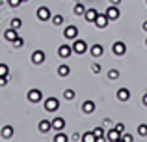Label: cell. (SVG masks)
Returning a JSON list of instances; mask_svg holds the SVG:
<instances>
[{
    "instance_id": "5b68a950",
    "label": "cell",
    "mask_w": 147,
    "mask_h": 142,
    "mask_svg": "<svg viewBox=\"0 0 147 142\" xmlns=\"http://www.w3.org/2000/svg\"><path fill=\"white\" fill-rule=\"evenodd\" d=\"M73 47H69V45H60V47H58V56H60V58H69V56L73 54Z\"/></svg>"
},
{
    "instance_id": "d6a6232c",
    "label": "cell",
    "mask_w": 147,
    "mask_h": 142,
    "mask_svg": "<svg viewBox=\"0 0 147 142\" xmlns=\"http://www.w3.org/2000/svg\"><path fill=\"white\" fill-rule=\"evenodd\" d=\"M121 140H123V142H132V135L125 133V135H121Z\"/></svg>"
},
{
    "instance_id": "7c38bea8",
    "label": "cell",
    "mask_w": 147,
    "mask_h": 142,
    "mask_svg": "<svg viewBox=\"0 0 147 142\" xmlns=\"http://www.w3.org/2000/svg\"><path fill=\"white\" fill-rule=\"evenodd\" d=\"M108 22H110V19L106 17V13H104V15H100V13H99V15H97V19H95V24H97L99 28H106Z\"/></svg>"
},
{
    "instance_id": "f35d334b",
    "label": "cell",
    "mask_w": 147,
    "mask_h": 142,
    "mask_svg": "<svg viewBox=\"0 0 147 142\" xmlns=\"http://www.w3.org/2000/svg\"><path fill=\"white\" fill-rule=\"evenodd\" d=\"M142 101H144V105L147 107V94H144V97H142Z\"/></svg>"
},
{
    "instance_id": "9a60e30c",
    "label": "cell",
    "mask_w": 147,
    "mask_h": 142,
    "mask_svg": "<svg viewBox=\"0 0 147 142\" xmlns=\"http://www.w3.org/2000/svg\"><path fill=\"white\" fill-rule=\"evenodd\" d=\"M117 99L119 101H129L130 99V90L129 88H119L117 90Z\"/></svg>"
},
{
    "instance_id": "d6986e66",
    "label": "cell",
    "mask_w": 147,
    "mask_h": 142,
    "mask_svg": "<svg viewBox=\"0 0 147 142\" xmlns=\"http://www.w3.org/2000/svg\"><path fill=\"white\" fill-rule=\"evenodd\" d=\"M58 75H60V77H69V75H71V67L65 66V64L58 66Z\"/></svg>"
},
{
    "instance_id": "f546056e",
    "label": "cell",
    "mask_w": 147,
    "mask_h": 142,
    "mask_svg": "<svg viewBox=\"0 0 147 142\" xmlns=\"http://www.w3.org/2000/svg\"><path fill=\"white\" fill-rule=\"evenodd\" d=\"M61 22H63V17H61V15H54L52 17V24L54 26H60Z\"/></svg>"
},
{
    "instance_id": "d590c367",
    "label": "cell",
    "mask_w": 147,
    "mask_h": 142,
    "mask_svg": "<svg viewBox=\"0 0 147 142\" xmlns=\"http://www.w3.org/2000/svg\"><path fill=\"white\" fill-rule=\"evenodd\" d=\"M91 71H93V73H100V66H99V64H93V66H91Z\"/></svg>"
},
{
    "instance_id": "ee69618b",
    "label": "cell",
    "mask_w": 147,
    "mask_h": 142,
    "mask_svg": "<svg viewBox=\"0 0 147 142\" xmlns=\"http://www.w3.org/2000/svg\"><path fill=\"white\" fill-rule=\"evenodd\" d=\"M76 2H80V0H76Z\"/></svg>"
},
{
    "instance_id": "e0dca14e",
    "label": "cell",
    "mask_w": 147,
    "mask_h": 142,
    "mask_svg": "<svg viewBox=\"0 0 147 142\" xmlns=\"http://www.w3.org/2000/svg\"><path fill=\"white\" fill-rule=\"evenodd\" d=\"M63 127H65V120L63 118H54L52 120V129L54 131H61Z\"/></svg>"
},
{
    "instance_id": "44dd1931",
    "label": "cell",
    "mask_w": 147,
    "mask_h": 142,
    "mask_svg": "<svg viewBox=\"0 0 147 142\" xmlns=\"http://www.w3.org/2000/svg\"><path fill=\"white\" fill-rule=\"evenodd\" d=\"M75 15H84L86 13V7H84V4H82V0H80V2H76V6H75Z\"/></svg>"
},
{
    "instance_id": "2e32d148",
    "label": "cell",
    "mask_w": 147,
    "mask_h": 142,
    "mask_svg": "<svg viewBox=\"0 0 147 142\" xmlns=\"http://www.w3.org/2000/svg\"><path fill=\"white\" fill-rule=\"evenodd\" d=\"M37 127H39L41 133H49L50 127H52V122H50V120H41L39 124H37Z\"/></svg>"
},
{
    "instance_id": "52a82bcc",
    "label": "cell",
    "mask_w": 147,
    "mask_h": 142,
    "mask_svg": "<svg viewBox=\"0 0 147 142\" xmlns=\"http://www.w3.org/2000/svg\"><path fill=\"white\" fill-rule=\"evenodd\" d=\"M76 36H78V30L73 24H69L67 28L63 30V37H67V39H76Z\"/></svg>"
},
{
    "instance_id": "4dcf8cb0",
    "label": "cell",
    "mask_w": 147,
    "mask_h": 142,
    "mask_svg": "<svg viewBox=\"0 0 147 142\" xmlns=\"http://www.w3.org/2000/svg\"><path fill=\"white\" fill-rule=\"evenodd\" d=\"M13 47H15V49H19V47H24V39H22V37H17V39L13 41Z\"/></svg>"
},
{
    "instance_id": "b9f144b4",
    "label": "cell",
    "mask_w": 147,
    "mask_h": 142,
    "mask_svg": "<svg viewBox=\"0 0 147 142\" xmlns=\"http://www.w3.org/2000/svg\"><path fill=\"white\" fill-rule=\"evenodd\" d=\"M2 2H4V0H0V6H2Z\"/></svg>"
},
{
    "instance_id": "30bf717a",
    "label": "cell",
    "mask_w": 147,
    "mask_h": 142,
    "mask_svg": "<svg viewBox=\"0 0 147 142\" xmlns=\"http://www.w3.org/2000/svg\"><path fill=\"white\" fill-rule=\"evenodd\" d=\"M106 17L110 19V21H115V19H119V10H117V6H112V4H110V7L106 10Z\"/></svg>"
},
{
    "instance_id": "ab89813d",
    "label": "cell",
    "mask_w": 147,
    "mask_h": 142,
    "mask_svg": "<svg viewBox=\"0 0 147 142\" xmlns=\"http://www.w3.org/2000/svg\"><path fill=\"white\" fill-rule=\"evenodd\" d=\"M142 28H144V30H145V32H147V21L144 22V24H142Z\"/></svg>"
},
{
    "instance_id": "4fadbf2b",
    "label": "cell",
    "mask_w": 147,
    "mask_h": 142,
    "mask_svg": "<svg viewBox=\"0 0 147 142\" xmlns=\"http://www.w3.org/2000/svg\"><path fill=\"white\" fill-rule=\"evenodd\" d=\"M32 62L37 64V66H39V64H43L45 62V52L43 51H34L32 52Z\"/></svg>"
},
{
    "instance_id": "6da1fadb",
    "label": "cell",
    "mask_w": 147,
    "mask_h": 142,
    "mask_svg": "<svg viewBox=\"0 0 147 142\" xmlns=\"http://www.w3.org/2000/svg\"><path fill=\"white\" fill-rule=\"evenodd\" d=\"M58 109H60V101H58L56 97L45 99V110H47V112H56Z\"/></svg>"
},
{
    "instance_id": "8d00e7d4",
    "label": "cell",
    "mask_w": 147,
    "mask_h": 142,
    "mask_svg": "<svg viewBox=\"0 0 147 142\" xmlns=\"http://www.w3.org/2000/svg\"><path fill=\"white\" fill-rule=\"evenodd\" d=\"M110 4H112V6H119V4H121V0H110Z\"/></svg>"
},
{
    "instance_id": "603a6c76",
    "label": "cell",
    "mask_w": 147,
    "mask_h": 142,
    "mask_svg": "<svg viewBox=\"0 0 147 142\" xmlns=\"http://www.w3.org/2000/svg\"><path fill=\"white\" fill-rule=\"evenodd\" d=\"M82 140H84V142H97L93 131H91V133H84V135H82Z\"/></svg>"
},
{
    "instance_id": "7bdbcfd3",
    "label": "cell",
    "mask_w": 147,
    "mask_h": 142,
    "mask_svg": "<svg viewBox=\"0 0 147 142\" xmlns=\"http://www.w3.org/2000/svg\"><path fill=\"white\" fill-rule=\"evenodd\" d=\"M145 45H147V39H145Z\"/></svg>"
},
{
    "instance_id": "836d02e7",
    "label": "cell",
    "mask_w": 147,
    "mask_h": 142,
    "mask_svg": "<svg viewBox=\"0 0 147 142\" xmlns=\"http://www.w3.org/2000/svg\"><path fill=\"white\" fill-rule=\"evenodd\" d=\"M7 80H9V77H0V86H6Z\"/></svg>"
},
{
    "instance_id": "8992f818",
    "label": "cell",
    "mask_w": 147,
    "mask_h": 142,
    "mask_svg": "<svg viewBox=\"0 0 147 142\" xmlns=\"http://www.w3.org/2000/svg\"><path fill=\"white\" fill-rule=\"evenodd\" d=\"M112 51H114L115 56H123V54L127 52V45L123 43V41H115L114 47H112Z\"/></svg>"
},
{
    "instance_id": "277c9868",
    "label": "cell",
    "mask_w": 147,
    "mask_h": 142,
    "mask_svg": "<svg viewBox=\"0 0 147 142\" xmlns=\"http://www.w3.org/2000/svg\"><path fill=\"white\" fill-rule=\"evenodd\" d=\"M37 19H39V21H49V19L50 17H52V15H50V10H49V7L47 6H41V7H37Z\"/></svg>"
},
{
    "instance_id": "ffe728a7",
    "label": "cell",
    "mask_w": 147,
    "mask_h": 142,
    "mask_svg": "<svg viewBox=\"0 0 147 142\" xmlns=\"http://www.w3.org/2000/svg\"><path fill=\"white\" fill-rule=\"evenodd\" d=\"M0 135H2V139H11V137H13V127H11V125H6V127H2Z\"/></svg>"
},
{
    "instance_id": "f1b7e54d",
    "label": "cell",
    "mask_w": 147,
    "mask_h": 142,
    "mask_svg": "<svg viewBox=\"0 0 147 142\" xmlns=\"http://www.w3.org/2000/svg\"><path fill=\"white\" fill-rule=\"evenodd\" d=\"M67 135H63V133H58L56 137H54V142H67Z\"/></svg>"
},
{
    "instance_id": "ac0fdd59",
    "label": "cell",
    "mask_w": 147,
    "mask_h": 142,
    "mask_svg": "<svg viewBox=\"0 0 147 142\" xmlns=\"http://www.w3.org/2000/svg\"><path fill=\"white\" fill-rule=\"evenodd\" d=\"M84 15H86V19H88L90 22H95V19H97L99 11L95 10V7H90V10H86V13H84Z\"/></svg>"
},
{
    "instance_id": "ba28073f",
    "label": "cell",
    "mask_w": 147,
    "mask_h": 142,
    "mask_svg": "<svg viewBox=\"0 0 147 142\" xmlns=\"http://www.w3.org/2000/svg\"><path fill=\"white\" fill-rule=\"evenodd\" d=\"M106 140L108 142H117V140H121V133L117 131V129H110V131L106 133Z\"/></svg>"
},
{
    "instance_id": "d4e9b609",
    "label": "cell",
    "mask_w": 147,
    "mask_h": 142,
    "mask_svg": "<svg viewBox=\"0 0 147 142\" xmlns=\"http://www.w3.org/2000/svg\"><path fill=\"white\" fill-rule=\"evenodd\" d=\"M108 79H110V80H115V79H119V71L115 69V67H112V69L108 71Z\"/></svg>"
},
{
    "instance_id": "1f68e13d",
    "label": "cell",
    "mask_w": 147,
    "mask_h": 142,
    "mask_svg": "<svg viewBox=\"0 0 147 142\" xmlns=\"http://www.w3.org/2000/svg\"><path fill=\"white\" fill-rule=\"evenodd\" d=\"M7 4H9L11 7H19L22 4V0H7Z\"/></svg>"
},
{
    "instance_id": "83f0119b",
    "label": "cell",
    "mask_w": 147,
    "mask_h": 142,
    "mask_svg": "<svg viewBox=\"0 0 147 142\" xmlns=\"http://www.w3.org/2000/svg\"><path fill=\"white\" fill-rule=\"evenodd\" d=\"M0 77H9V67L6 64H0Z\"/></svg>"
},
{
    "instance_id": "5bb4252c",
    "label": "cell",
    "mask_w": 147,
    "mask_h": 142,
    "mask_svg": "<svg viewBox=\"0 0 147 142\" xmlns=\"http://www.w3.org/2000/svg\"><path fill=\"white\" fill-rule=\"evenodd\" d=\"M82 112H84V114H91V112H95V103L91 101V99H88V101H84V103H82Z\"/></svg>"
},
{
    "instance_id": "484cf974",
    "label": "cell",
    "mask_w": 147,
    "mask_h": 142,
    "mask_svg": "<svg viewBox=\"0 0 147 142\" xmlns=\"http://www.w3.org/2000/svg\"><path fill=\"white\" fill-rule=\"evenodd\" d=\"M63 97L67 99V101H71V99H75V90H71V88H67V90L63 92Z\"/></svg>"
},
{
    "instance_id": "cb8c5ba5",
    "label": "cell",
    "mask_w": 147,
    "mask_h": 142,
    "mask_svg": "<svg viewBox=\"0 0 147 142\" xmlns=\"http://www.w3.org/2000/svg\"><path fill=\"white\" fill-rule=\"evenodd\" d=\"M9 24H11V28L19 30V28H21V26H22V21H21V19H19V17H15V19H11V22H9Z\"/></svg>"
},
{
    "instance_id": "7402d4cb",
    "label": "cell",
    "mask_w": 147,
    "mask_h": 142,
    "mask_svg": "<svg viewBox=\"0 0 147 142\" xmlns=\"http://www.w3.org/2000/svg\"><path fill=\"white\" fill-rule=\"evenodd\" d=\"M93 133H95V139H97V142H102V139H104V129L102 127H95Z\"/></svg>"
},
{
    "instance_id": "8fae6325",
    "label": "cell",
    "mask_w": 147,
    "mask_h": 142,
    "mask_svg": "<svg viewBox=\"0 0 147 142\" xmlns=\"http://www.w3.org/2000/svg\"><path fill=\"white\" fill-rule=\"evenodd\" d=\"M17 37H19V36H17V30L11 28V26L6 30V32H4V39H6V41H11V43H13V41L17 39Z\"/></svg>"
},
{
    "instance_id": "e575fe53",
    "label": "cell",
    "mask_w": 147,
    "mask_h": 142,
    "mask_svg": "<svg viewBox=\"0 0 147 142\" xmlns=\"http://www.w3.org/2000/svg\"><path fill=\"white\" fill-rule=\"evenodd\" d=\"M115 129H117L119 133H123V131H125V125H123L121 122H119V124H115Z\"/></svg>"
},
{
    "instance_id": "4316f807",
    "label": "cell",
    "mask_w": 147,
    "mask_h": 142,
    "mask_svg": "<svg viewBox=\"0 0 147 142\" xmlns=\"http://www.w3.org/2000/svg\"><path fill=\"white\" fill-rule=\"evenodd\" d=\"M138 135H140V137H147V124H140V125H138Z\"/></svg>"
},
{
    "instance_id": "74e56055",
    "label": "cell",
    "mask_w": 147,
    "mask_h": 142,
    "mask_svg": "<svg viewBox=\"0 0 147 142\" xmlns=\"http://www.w3.org/2000/svg\"><path fill=\"white\" fill-rule=\"evenodd\" d=\"M71 140H80V135H78V133H75V135L71 137Z\"/></svg>"
},
{
    "instance_id": "60d3db41",
    "label": "cell",
    "mask_w": 147,
    "mask_h": 142,
    "mask_svg": "<svg viewBox=\"0 0 147 142\" xmlns=\"http://www.w3.org/2000/svg\"><path fill=\"white\" fill-rule=\"evenodd\" d=\"M24 2H28V0H22V4H24Z\"/></svg>"
},
{
    "instance_id": "3957f363",
    "label": "cell",
    "mask_w": 147,
    "mask_h": 142,
    "mask_svg": "<svg viewBox=\"0 0 147 142\" xmlns=\"http://www.w3.org/2000/svg\"><path fill=\"white\" fill-rule=\"evenodd\" d=\"M26 97H28V101H30V103H39L41 99H43V92L37 90V88H34V90H30V92H28V95H26Z\"/></svg>"
},
{
    "instance_id": "7a4b0ae2",
    "label": "cell",
    "mask_w": 147,
    "mask_h": 142,
    "mask_svg": "<svg viewBox=\"0 0 147 142\" xmlns=\"http://www.w3.org/2000/svg\"><path fill=\"white\" fill-rule=\"evenodd\" d=\"M73 51H75L76 54H84V52H88V43L84 39H75V43H73Z\"/></svg>"
},
{
    "instance_id": "9c48e42d",
    "label": "cell",
    "mask_w": 147,
    "mask_h": 142,
    "mask_svg": "<svg viewBox=\"0 0 147 142\" xmlns=\"http://www.w3.org/2000/svg\"><path fill=\"white\" fill-rule=\"evenodd\" d=\"M90 54L93 56V58H99V56H102V54H104V49H102V45H99V43L91 45V49H90Z\"/></svg>"
}]
</instances>
